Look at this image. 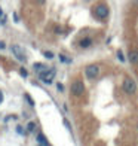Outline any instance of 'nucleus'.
Here are the masks:
<instances>
[{"label": "nucleus", "mask_w": 138, "mask_h": 146, "mask_svg": "<svg viewBox=\"0 0 138 146\" xmlns=\"http://www.w3.org/2000/svg\"><path fill=\"white\" fill-rule=\"evenodd\" d=\"M117 58H119L120 61H125V57H123V54H122V51H117Z\"/></svg>", "instance_id": "nucleus-14"}, {"label": "nucleus", "mask_w": 138, "mask_h": 146, "mask_svg": "<svg viewBox=\"0 0 138 146\" xmlns=\"http://www.w3.org/2000/svg\"><path fill=\"white\" fill-rule=\"evenodd\" d=\"M33 69H34L36 72H42L45 69V66L42 63H34V64H33Z\"/></svg>", "instance_id": "nucleus-9"}, {"label": "nucleus", "mask_w": 138, "mask_h": 146, "mask_svg": "<svg viewBox=\"0 0 138 146\" xmlns=\"http://www.w3.org/2000/svg\"><path fill=\"white\" fill-rule=\"evenodd\" d=\"M57 75V70L54 67H51V69H46L45 72H40V79H42V82L43 84H52V81H54V78Z\"/></svg>", "instance_id": "nucleus-1"}, {"label": "nucleus", "mask_w": 138, "mask_h": 146, "mask_svg": "<svg viewBox=\"0 0 138 146\" xmlns=\"http://www.w3.org/2000/svg\"><path fill=\"white\" fill-rule=\"evenodd\" d=\"M11 51H12V54L15 55V58L18 60V61H25V54H24V51H22V48L19 45H12L11 46Z\"/></svg>", "instance_id": "nucleus-4"}, {"label": "nucleus", "mask_w": 138, "mask_h": 146, "mask_svg": "<svg viewBox=\"0 0 138 146\" xmlns=\"http://www.w3.org/2000/svg\"><path fill=\"white\" fill-rule=\"evenodd\" d=\"M85 73H86V76L89 79H95L98 75H100V66L91 64V66H88V67L85 69Z\"/></svg>", "instance_id": "nucleus-5"}, {"label": "nucleus", "mask_w": 138, "mask_h": 146, "mask_svg": "<svg viewBox=\"0 0 138 146\" xmlns=\"http://www.w3.org/2000/svg\"><path fill=\"white\" fill-rule=\"evenodd\" d=\"M110 14V9H108V6L106 5H98L94 8V15L97 18H100V19H106Z\"/></svg>", "instance_id": "nucleus-2"}, {"label": "nucleus", "mask_w": 138, "mask_h": 146, "mask_svg": "<svg viewBox=\"0 0 138 146\" xmlns=\"http://www.w3.org/2000/svg\"><path fill=\"white\" fill-rule=\"evenodd\" d=\"M24 97H25V100L28 102V104H30V106H34V102H33V98L30 97V94H24Z\"/></svg>", "instance_id": "nucleus-10"}, {"label": "nucleus", "mask_w": 138, "mask_h": 146, "mask_svg": "<svg viewBox=\"0 0 138 146\" xmlns=\"http://www.w3.org/2000/svg\"><path fill=\"white\" fill-rule=\"evenodd\" d=\"M43 55L48 58V60H52V58H54V54H52L51 51H45V52H43Z\"/></svg>", "instance_id": "nucleus-12"}, {"label": "nucleus", "mask_w": 138, "mask_h": 146, "mask_svg": "<svg viewBox=\"0 0 138 146\" xmlns=\"http://www.w3.org/2000/svg\"><path fill=\"white\" fill-rule=\"evenodd\" d=\"M16 131L19 133V134H24V130H22V127H19V125L16 127Z\"/></svg>", "instance_id": "nucleus-16"}, {"label": "nucleus", "mask_w": 138, "mask_h": 146, "mask_svg": "<svg viewBox=\"0 0 138 146\" xmlns=\"http://www.w3.org/2000/svg\"><path fill=\"white\" fill-rule=\"evenodd\" d=\"M3 15V11H2V8H0V17H2Z\"/></svg>", "instance_id": "nucleus-21"}, {"label": "nucleus", "mask_w": 138, "mask_h": 146, "mask_svg": "<svg viewBox=\"0 0 138 146\" xmlns=\"http://www.w3.org/2000/svg\"><path fill=\"white\" fill-rule=\"evenodd\" d=\"M57 88L60 90V91H64V87H62V84H58V85H57Z\"/></svg>", "instance_id": "nucleus-18"}, {"label": "nucleus", "mask_w": 138, "mask_h": 146, "mask_svg": "<svg viewBox=\"0 0 138 146\" xmlns=\"http://www.w3.org/2000/svg\"><path fill=\"white\" fill-rule=\"evenodd\" d=\"M128 60H129L132 64H138V51H129Z\"/></svg>", "instance_id": "nucleus-7"}, {"label": "nucleus", "mask_w": 138, "mask_h": 146, "mask_svg": "<svg viewBox=\"0 0 138 146\" xmlns=\"http://www.w3.org/2000/svg\"><path fill=\"white\" fill-rule=\"evenodd\" d=\"M91 45H92V39H91V37H83L82 40L79 42V46H80V48H83V49L89 48Z\"/></svg>", "instance_id": "nucleus-8"}, {"label": "nucleus", "mask_w": 138, "mask_h": 146, "mask_svg": "<svg viewBox=\"0 0 138 146\" xmlns=\"http://www.w3.org/2000/svg\"><path fill=\"white\" fill-rule=\"evenodd\" d=\"M64 125H65V127H67L68 130H71V127H70V124H68V121H67V119H64Z\"/></svg>", "instance_id": "nucleus-17"}, {"label": "nucleus", "mask_w": 138, "mask_h": 146, "mask_svg": "<svg viewBox=\"0 0 138 146\" xmlns=\"http://www.w3.org/2000/svg\"><path fill=\"white\" fill-rule=\"evenodd\" d=\"M34 128H36V124H34V122H28V125H27V130H28L30 133H33V131H34Z\"/></svg>", "instance_id": "nucleus-11"}, {"label": "nucleus", "mask_w": 138, "mask_h": 146, "mask_svg": "<svg viewBox=\"0 0 138 146\" xmlns=\"http://www.w3.org/2000/svg\"><path fill=\"white\" fill-rule=\"evenodd\" d=\"M0 49H5V43L3 42H0Z\"/></svg>", "instance_id": "nucleus-20"}, {"label": "nucleus", "mask_w": 138, "mask_h": 146, "mask_svg": "<svg viewBox=\"0 0 138 146\" xmlns=\"http://www.w3.org/2000/svg\"><path fill=\"white\" fill-rule=\"evenodd\" d=\"M2 102H3V92L0 91V103H2Z\"/></svg>", "instance_id": "nucleus-19"}, {"label": "nucleus", "mask_w": 138, "mask_h": 146, "mask_svg": "<svg viewBox=\"0 0 138 146\" xmlns=\"http://www.w3.org/2000/svg\"><path fill=\"white\" fill-rule=\"evenodd\" d=\"M123 91L126 92V94H135L137 92V84L134 79L131 78H126L123 81Z\"/></svg>", "instance_id": "nucleus-3"}, {"label": "nucleus", "mask_w": 138, "mask_h": 146, "mask_svg": "<svg viewBox=\"0 0 138 146\" xmlns=\"http://www.w3.org/2000/svg\"><path fill=\"white\" fill-rule=\"evenodd\" d=\"M19 73H21V76H24V78H27V76H28V72H27V70H25L24 67H22L21 70H19Z\"/></svg>", "instance_id": "nucleus-13"}, {"label": "nucleus", "mask_w": 138, "mask_h": 146, "mask_svg": "<svg viewBox=\"0 0 138 146\" xmlns=\"http://www.w3.org/2000/svg\"><path fill=\"white\" fill-rule=\"evenodd\" d=\"M71 92H73L74 96H83V92H85V85H83V82H80V81H76V82H73L71 84Z\"/></svg>", "instance_id": "nucleus-6"}, {"label": "nucleus", "mask_w": 138, "mask_h": 146, "mask_svg": "<svg viewBox=\"0 0 138 146\" xmlns=\"http://www.w3.org/2000/svg\"><path fill=\"white\" fill-rule=\"evenodd\" d=\"M60 60H61V61H64V63H71V60L65 58V55H60Z\"/></svg>", "instance_id": "nucleus-15"}]
</instances>
